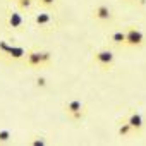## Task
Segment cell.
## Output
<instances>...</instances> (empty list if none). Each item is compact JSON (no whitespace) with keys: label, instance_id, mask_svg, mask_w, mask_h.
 <instances>
[{"label":"cell","instance_id":"cell-1","mask_svg":"<svg viewBox=\"0 0 146 146\" xmlns=\"http://www.w3.org/2000/svg\"><path fill=\"white\" fill-rule=\"evenodd\" d=\"M64 112H65L67 117L72 119V120H81V119H84L88 108H86V105H84L81 100L72 98V100H69V102L64 103Z\"/></svg>","mask_w":146,"mask_h":146},{"label":"cell","instance_id":"cell-2","mask_svg":"<svg viewBox=\"0 0 146 146\" xmlns=\"http://www.w3.org/2000/svg\"><path fill=\"white\" fill-rule=\"evenodd\" d=\"M26 67H41L46 65L52 60V52H36V50H28L26 57L23 58Z\"/></svg>","mask_w":146,"mask_h":146},{"label":"cell","instance_id":"cell-3","mask_svg":"<svg viewBox=\"0 0 146 146\" xmlns=\"http://www.w3.org/2000/svg\"><path fill=\"white\" fill-rule=\"evenodd\" d=\"M93 62H95L100 69L108 70V69H112L113 64H115V55H113L110 50H98V52L93 53Z\"/></svg>","mask_w":146,"mask_h":146},{"label":"cell","instance_id":"cell-4","mask_svg":"<svg viewBox=\"0 0 146 146\" xmlns=\"http://www.w3.org/2000/svg\"><path fill=\"white\" fill-rule=\"evenodd\" d=\"M144 43H146V36H144V33L141 29H137V28L132 26V28H129L125 31V41H124L125 46L136 48V46H143Z\"/></svg>","mask_w":146,"mask_h":146},{"label":"cell","instance_id":"cell-5","mask_svg":"<svg viewBox=\"0 0 146 146\" xmlns=\"http://www.w3.org/2000/svg\"><path fill=\"white\" fill-rule=\"evenodd\" d=\"M93 19L98 23H112L113 21V11L105 4H100L93 9Z\"/></svg>","mask_w":146,"mask_h":146},{"label":"cell","instance_id":"cell-6","mask_svg":"<svg viewBox=\"0 0 146 146\" xmlns=\"http://www.w3.org/2000/svg\"><path fill=\"white\" fill-rule=\"evenodd\" d=\"M7 26L12 31H21L24 28V16H23V12L19 9L9 12V16H7Z\"/></svg>","mask_w":146,"mask_h":146},{"label":"cell","instance_id":"cell-7","mask_svg":"<svg viewBox=\"0 0 146 146\" xmlns=\"http://www.w3.org/2000/svg\"><path fill=\"white\" fill-rule=\"evenodd\" d=\"M125 122L132 127L134 132H141L143 127H144V119H143V115H141L139 112H131V113L127 115Z\"/></svg>","mask_w":146,"mask_h":146},{"label":"cell","instance_id":"cell-8","mask_svg":"<svg viewBox=\"0 0 146 146\" xmlns=\"http://www.w3.org/2000/svg\"><path fill=\"white\" fill-rule=\"evenodd\" d=\"M52 23H53V16H52L50 12H46V11L38 12V14L35 16V24H36L40 29H46V28H50Z\"/></svg>","mask_w":146,"mask_h":146},{"label":"cell","instance_id":"cell-9","mask_svg":"<svg viewBox=\"0 0 146 146\" xmlns=\"http://www.w3.org/2000/svg\"><path fill=\"white\" fill-rule=\"evenodd\" d=\"M26 48H23V46H14V45H11L9 46V50H7V53H5V57H9V58H12V60H23L24 57H26Z\"/></svg>","mask_w":146,"mask_h":146},{"label":"cell","instance_id":"cell-10","mask_svg":"<svg viewBox=\"0 0 146 146\" xmlns=\"http://www.w3.org/2000/svg\"><path fill=\"white\" fill-rule=\"evenodd\" d=\"M110 41L113 43V45H124V41H125V33L124 31H115V33H112V36H110Z\"/></svg>","mask_w":146,"mask_h":146},{"label":"cell","instance_id":"cell-11","mask_svg":"<svg viewBox=\"0 0 146 146\" xmlns=\"http://www.w3.org/2000/svg\"><path fill=\"white\" fill-rule=\"evenodd\" d=\"M132 132H134V131H132V127H131L125 120L120 124V127H119V131H117V134H119L120 137H127V136H131Z\"/></svg>","mask_w":146,"mask_h":146},{"label":"cell","instance_id":"cell-12","mask_svg":"<svg viewBox=\"0 0 146 146\" xmlns=\"http://www.w3.org/2000/svg\"><path fill=\"white\" fill-rule=\"evenodd\" d=\"M33 4H35V0H17V2H16L17 9H19L21 12H26V11H29V9L33 7Z\"/></svg>","mask_w":146,"mask_h":146},{"label":"cell","instance_id":"cell-13","mask_svg":"<svg viewBox=\"0 0 146 146\" xmlns=\"http://www.w3.org/2000/svg\"><path fill=\"white\" fill-rule=\"evenodd\" d=\"M12 141V132L11 129H0V144H7Z\"/></svg>","mask_w":146,"mask_h":146},{"label":"cell","instance_id":"cell-14","mask_svg":"<svg viewBox=\"0 0 146 146\" xmlns=\"http://www.w3.org/2000/svg\"><path fill=\"white\" fill-rule=\"evenodd\" d=\"M29 144L31 146H45V144H48V141L43 136H35L33 139H29Z\"/></svg>","mask_w":146,"mask_h":146},{"label":"cell","instance_id":"cell-15","mask_svg":"<svg viewBox=\"0 0 146 146\" xmlns=\"http://www.w3.org/2000/svg\"><path fill=\"white\" fill-rule=\"evenodd\" d=\"M36 4L45 7V9H52V7L57 5V0H36Z\"/></svg>","mask_w":146,"mask_h":146},{"label":"cell","instance_id":"cell-16","mask_svg":"<svg viewBox=\"0 0 146 146\" xmlns=\"http://www.w3.org/2000/svg\"><path fill=\"white\" fill-rule=\"evenodd\" d=\"M36 86H38V88H46V86H48V79H46L45 76H38V78H36Z\"/></svg>","mask_w":146,"mask_h":146},{"label":"cell","instance_id":"cell-17","mask_svg":"<svg viewBox=\"0 0 146 146\" xmlns=\"http://www.w3.org/2000/svg\"><path fill=\"white\" fill-rule=\"evenodd\" d=\"M9 43L7 41H0V55H5L7 53V50H9Z\"/></svg>","mask_w":146,"mask_h":146},{"label":"cell","instance_id":"cell-18","mask_svg":"<svg viewBox=\"0 0 146 146\" xmlns=\"http://www.w3.org/2000/svg\"><path fill=\"white\" fill-rule=\"evenodd\" d=\"M124 2H127V4H134L136 0H124Z\"/></svg>","mask_w":146,"mask_h":146},{"label":"cell","instance_id":"cell-19","mask_svg":"<svg viewBox=\"0 0 146 146\" xmlns=\"http://www.w3.org/2000/svg\"><path fill=\"white\" fill-rule=\"evenodd\" d=\"M11 2H14V4H16V2H17V0H11Z\"/></svg>","mask_w":146,"mask_h":146}]
</instances>
